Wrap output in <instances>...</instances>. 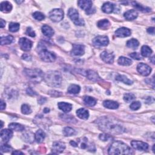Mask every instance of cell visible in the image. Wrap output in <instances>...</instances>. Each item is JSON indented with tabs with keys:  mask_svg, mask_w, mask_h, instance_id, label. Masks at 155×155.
Masks as SVG:
<instances>
[{
	"mask_svg": "<svg viewBox=\"0 0 155 155\" xmlns=\"http://www.w3.org/2000/svg\"><path fill=\"white\" fill-rule=\"evenodd\" d=\"M109 154H132L133 151L127 144L121 141H115L109 148Z\"/></svg>",
	"mask_w": 155,
	"mask_h": 155,
	"instance_id": "1",
	"label": "cell"
},
{
	"mask_svg": "<svg viewBox=\"0 0 155 155\" xmlns=\"http://www.w3.org/2000/svg\"><path fill=\"white\" fill-rule=\"evenodd\" d=\"M46 83L50 86L58 87L62 82L61 74L56 71H51L48 72L45 76Z\"/></svg>",
	"mask_w": 155,
	"mask_h": 155,
	"instance_id": "2",
	"label": "cell"
},
{
	"mask_svg": "<svg viewBox=\"0 0 155 155\" xmlns=\"http://www.w3.org/2000/svg\"><path fill=\"white\" fill-rule=\"evenodd\" d=\"M24 72L26 77L33 83H38L44 78V74L40 69H25Z\"/></svg>",
	"mask_w": 155,
	"mask_h": 155,
	"instance_id": "3",
	"label": "cell"
},
{
	"mask_svg": "<svg viewBox=\"0 0 155 155\" xmlns=\"http://www.w3.org/2000/svg\"><path fill=\"white\" fill-rule=\"evenodd\" d=\"M103 124L101 129L105 132H108L114 134H119L124 132V129L122 126L117 124H114L109 121H102Z\"/></svg>",
	"mask_w": 155,
	"mask_h": 155,
	"instance_id": "4",
	"label": "cell"
},
{
	"mask_svg": "<svg viewBox=\"0 0 155 155\" xmlns=\"http://www.w3.org/2000/svg\"><path fill=\"white\" fill-rule=\"evenodd\" d=\"M38 47L40 49L39 55L42 61L47 62H52L55 61L56 55L54 53L48 51L43 47V45H42V47L38 46Z\"/></svg>",
	"mask_w": 155,
	"mask_h": 155,
	"instance_id": "5",
	"label": "cell"
},
{
	"mask_svg": "<svg viewBox=\"0 0 155 155\" xmlns=\"http://www.w3.org/2000/svg\"><path fill=\"white\" fill-rule=\"evenodd\" d=\"M68 15L70 18L73 21L74 24L82 26L84 25V21L83 19L79 18V13L77 10L73 8H70L68 11Z\"/></svg>",
	"mask_w": 155,
	"mask_h": 155,
	"instance_id": "6",
	"label": "cell"
},
{
	"mask_svg": "<svg viewBox=\"0 0 155 155\" xmlns=\"http://www.w3.org/2000/svg\"><path fill=\"white\" fill-rule=\"evenodd\" d=\"M49 18L53 22H60L64 18V12L60 9H53L49 13Z\"/></svg>",
	"mask_w": 155,
	"mask_h": 155,
	"instance_id": "7",
	"label": "cell"
},
{
	"mask_svg": "<svg viewBox=\"0 0 155 155\" xmlns=\"http://www.w3.org/2000/svg\"><path fill=\"white\" fill-rule=\"evenodd\" d=\"M109 42L108 37L107 36H98L93 40V43L95 46L103 47L107 46Z\"/></svg>",
	"mask_w": 155,
	"mask_h": 155,
	"instance_id": "8",
	"label": "cell"
},
{
	"mask_svg": "<svg viewBox=\"0 0 155 155\" xmlns=\"http://www.w3.org/2000/svg\"><path fill=\"white\" fill-rule=\"evenodd\" d=\"M137 70L139 73L145 76L149 75L152 72V68L150 67L144 63L139 64L137 66Z\"/></svg>",
	"mask_w": 155,
	"mask_h": 155,
	"instance_id": "9",
	"label": "cell"
},
{
	"mask_svg": "<svg viewBox=\"0 0 155 155\" xmlns=\"http://www.w3.org/2000/svg\"><path fill=\"white\" fill-rule=\"evenodd\" d=\"M21 49L24 51H29L32 47V42L26 38H21L19 40Z\"/></svg>",
	"mask_w": 155,
	"mask_h": 155,
	"instance_id": "10",
	"label": "cell"
},
{
	"mask_svg": "<svg viewBox=\"0 0 155 155\" xmlns=\"http://www.w3.org/2000/svg\"><path fill=\"white\" fill-rule=\"evenodd\" d=\"M131 145L133 148L136 150H138L145 151L148 148V144L142 141H132L131 142Z\"/></svg>",
	"mask_w": 155,
	"mask_h": 155,
	"instance_id": "11",
	"label": "cell"
},
{
	"mask_svg": "<svg viewBox=\"0 0 155 155\" xmlns=\"http://www.w3.org/2000/svg\"><path fill=\"white\" fill-rule=\"evenodd\" d=\"M74 56H82L84 54V46L81 44H74L71 52Z\"/></svg>",
	"mask_w": 155,
	"mask_h": 155,
	"instance_id": "12",
	"label": "cell"
},
{
	"mask_svg": "<svg viewBox=\"0 0 155 155\" xmlns=\"http://www.w3.org/2000/svg\"><path fill=\"white\" fill-rule=\"evenodd\" d=\"M101 58L105 62L108 64H111L114 61V55L113 53H109L107 51L101 53Z\"/></svg>",
	"mask_w": 155,
	"mask_h": 155,
	"instance_id": "13",
	"label": "cell"
},
{
	"mask_svg": "<svg viewBox=\"0 0 155 155\" xmlns=\"http://www.w3.org/2000/svg\"><path fill=\"white\" fill-rule=\"evenodd\" d=\"M115 35L117 37L124 38L131 35V31L130 29L126 28H121L115 31Z\"/></svg>",
	"mask_w": 155,
	"mask_h": 155,
	"instance_id": "14",
	"label": "cell"
},
{
	"mask_svg": "<svg viewBox=\"0 0 155 155\" xmlns=\"http://www.w3.org/2000/svg\"><path fill=\"white\" fill-rule=\"evenodd\" d=\"M65 144L61 142H55L53 144L52 151L54 153H60L64 151L65 149Z\"/></svg>",
	"mask_w": 155,
	"mask_h": 155,
	"instance_id": "15",
	"label": "cell"
},
{
	"mask_svg": "<svg viewBox=\"0 0 155 155\" xmlns=\"http://www.w3.org/2000/svg\"><path fill=\"white\" fill-rule=\"evenodd\" d=\"M78 4L80 7L85 11H87L92 8V2L90 0H81L78 2Z\"/></svg>",
	"mask_w": 155,
	"mask_h": 155,
	"instance_id": "16",
	"label": "cell"
},
{
	"mask_svg": "<svg viewBox=\"0 0 155 155\" xmlns=\"http://www.w3.org/2000/svg\"><path fill=\"white\" fill-rule=\"evenodd\" d=\"M13 136V132L12 130L4 129L1 132V138L4 142H8Z\"/></svg>",
	"mask_w": 155,
	"mask_h": 155,
	"instance_id": "17",
	"label": "cell"
},
{
	"mask_svg": "<svg viewBox=\"0 0 155 155\" xmlns=\"http://www.w3.org/2000/svg\"><path fill=\"white\" fill-rule=\"evenodd\" d=\"M41 30L42 32L48 38H50V37L54 35V31H53L52 28L47 25H44L42 26Z\"/></svg>",
	"mask_w": 155,
	"mask_h": 155,
	"instance_id": "18",
	"label": "cell"
},
{
	"mask_svg": "<svg viewBox=\"0 0 155 155\" xmlns=\"http://www.w3.org/2000/svg\"><path fill=\"white\" fill-rule=\"evenodd\" d=\"M58 105L59 109L62 110L64 112H65V113H67V112L70 111L72 109V105L69 103L61 102L58 104Z\"/></svg>",
	"mask_w": 155,
	"mask_h": 155,
	"instance_id": "19",
	"label": "cell"
},
{
	"mask_svg": "<svg viewBox=\"0 0 155 155\" xmlns=\"http://www.w3.org/2000/svg\"><path fill=\"white\" fill-rule=\"evenodd\" d=\"M101 9H102V10L104 13H111V12H113V11L114 10L115 6L114 4L108 2L104 3Z\"/></svg>",
	"mask_w": 155,
	"mask_h": 155,
	"instance_id": "20",
	"label": "cell"
},
{
	"mask_svg": "<svg viewBox=\"0 0 155 155\" xmlns=\"http://www.w3.org/2000/svg\"><path fill=\"white\" fill-rule=\"evenodd\" d=\"M138 12L135 10H130L129 11L126 12L124 16L126 19L127 20H133L137 18Z\"/></svg>",
	"mask_w": 155,
	"mask_h": 155,
	"instance_id": "21",
	"label": "cell"
},
{
	"mask_svg": "<svg viewBox=\"0 0 155 155\" xmlns=\"http://www.w3.org/2000/svg\"><path fill=\"white\" fill-rule=\"evenodd\" d=\"M104 106L105 107L109 109H116L118 108L119 104L113 101H110V100H107L105 101L103 103Z\"/></svg>",
	"mask_w": 155,
	"mask_h": 155,
	"instance_id": "22",
	"label": "cell"
},
{
	"mask_svg": "<svg viewBox=\"0 0 155 155\" xmlns=\"http://www.w3.org/2000/svg\"><path fill=\"white\" fill-rule=\"evenodd\" d=\"M87 77L88 79L94 82H97L100 79L98 74L93 70H89L87 72Z\"/></svg>",
	"mask_w": 155,
	"mask_h": 155,
	"instance_id": "23",
	"label": "cell"
},
{
	"mask_svg": "<svg viewBox=\"0 0 155 155\" xmlns=\"http://www.w3.org/2000/svg\"><path fill=\"white\" fill-rule=\"evenodd\" d=\"M76 114L79 118L85 120L87 119L89 116V111L85 109H79L76 111Z\"/></svg>",
	"mask_w": 155,
	"mask_h": 155,
	"instance_id": "24",
	"label": "cell"
},
{
	"mask_svg": "<svg viewBox=\"0 0 155 155\" xmlns=\"http://www.w3.org/2000/svg\"><path fill=\"white\" fill-rule=\"evenodd\" d=\"M12 9V6L8 1H4L1 4V11L3 12L8 13L11 11Z\"/></svg>",
	"mask_w": 155,
	"mask_h": 155,
	"instance_id": "25",
	"label": "cell"
},
{
	"mask_svg": "<svg viewBox=\"0 0 155 155\" xmlns=\"http://www.w3.org/2000/svg\"><path fill=\"white\" fill-rule=\"evenodd\" d=\"M45 137H46L45 133L41 130H39L37 131L35 135V140L37 142H38V143H41L42 141H43Z\"/></svg>",
	"mask_w": 155,
	"mask_h": 155,
	"instance_id": "26",
	"label": "cell"
},
{
	"mask_svg": "<svg viewBox=\"0 0 155 155\" xmlns=\"http://www.w3.org/2000/svg\"><path fill=\"white\" fill-rule=\"evenodd\" d=\"M9 127L10 130L16 132H21L25 129L24 126L19 124H18V123H11V124H9Z\"/></svg>",
	"mask_w": 155,
	"mask_h": 155,
	"instance_id": "27",
	"label": "cell"
},
{
	"mask_svg": "<svg viewBox=\"0 0 155 155\" xmlns=\"http://www.w3.org/2000/svg\"><path fill=\"white\" fill-rule=\"evenodd\" d=\"M117 62L119 65L122 66H130L132 64V61L129 58H127L124 56H121L118 59V61H117Z\"/></svg>",
	"mask_w": 155,
	"mask_h": 155,
	"instance_id": "28",
	"label": "cell"
},
{
	"mask_svg": "<svg viewBox=\"0 0 155 155\" xmlns=\"http://www.w3.org/2000/svg\"><path fill=\"white\" fill-rule=\"evenodd\" d=\"M84 103L87 106L93 107L97 104V100L92 97H85L84 98Z\"/></svg>",
	"mask_w": 155,
	"mask_h": 155,
	"instance_id": "29",
	"label": "cell"
},
{
	"mask_svg": "<svg viewBox=\"0 0 155 155\" xmlns=\"http://www.w3.org/2000/svg\"><path fill=\"white\" fill-rule=\"evenodd\" d=\"M23 137L24 141L28 143L33 142V141H34V139H35V135L33 133H32L30 132H26L24 133Z\"/></svg>",
	"mask_w": 155,
	"mask_h": 155,
	"instance_id": "30",
	"label": "cell"
},
{
	"mask_svg": "<svg viewBox=\"0 0 155 155\" xmlns=\"http://www.w3.org/2000/svg\"><path fill=\"white\" fill-rule=\"evenodd\" d=\"M81 88L78 85L72 84L68 87L67 92L70 94H77L80 92Z\"/></svg>",
	"mask_w": 155,
	"mask_h": 155,
	"instance_id": "31",
	"label": "cell"
},
{
	"mask_svg": "<svg viewBox=\"0 0 155 155\" xmlns=\"http://www.w3.org/2000/svg\"><path fill=\"white\" fill-rule=\"evenodd\" d=\"M140 45V42L136 39H131L127 42V46L133 49H136Z\"/></svg>",
	"mask_w": 155,
	"mask_h": 155,
	"instance_id": "32",
	"label": "cell"
},
{
	"mask_svg": "<svg viewBox=\"0 0 155 155\" xmlns=\"http://www.w3.org/2000/svg\"><path fill=\"white\" fill-rule=\"evenodd\" d=\"M152 50L148 46H144L142 47L141 55L144 57H148L152 55Z\"/></svg>",
	"mask_w": 155,
	"mask_h": 155,
	"instance_id": "33",
	"label": "cell"
},
{
	"mask_svg": "<svg viewBox=\"0 0 155 155\" xmlns=\"http://www.w3.org/2000/svg\"><path fill=\"white\" fill-rule=\"evenodd\" d=\"M13 41V37L12 36H3L1 38V45H7L11 44Z\"/></svg>",
	"mask_w": 155,
	"mask_h": 155,
	"instance_id": "34",
	"label": "cell"
},
{
	"mask_svg": "<svg viewBox=\"0 0 155 155\" xmlns=\"http://www.w3.org/2000/svg\"><path fill=\"white\" fill-rule=\"evenodd\" d=\"M116 81H121L122 83H124V84H126L127 85H131L132 84L133 82L130 80L129 78H127L124 75H118L116 77Z\"/></svg>",
	"mask_w": 155,
	"mask_h": 155,
	"instance_id": "35",
	"label": "cell"
},
{
	"mask_svg": "<svg viewBox=\"0 0 155 155\" xmlns=\"http://www.w3.org/2000/svg\"><path fill=\"white\" fill-rule=\"evenodd\" d=\"M110 23L107 19H103L98 23V28L102 29H107L110 26Z\"/></svg>",
	"mask_w": 155,
	"mask_h": 155,
	"instance_id": "36",
	"label": "cell"
},
{
	"mask_svg": "<svg viewBox=\"0 0 155 155\" xmlns=\"http://www.w3.org/2000/svg\"><path fill=\"white\" fill-rule=\"evenodd\" d=\"M63 133L66 136H71L75 135L76 132L71 127H66L63 130Z\"/></svg>",
	"mask_w": 155,
	"mask_h": 155,
	"instance_id": "37",
	"label": "cell"
},
{
	"mask_svg": "<svg viewBox=\"0 0 155 155\" xmlns=\"http://www.w3.org/2000/svg\"><path fill=\"white\" fill-rule=\"evenodd\" d=\"M133 6H135L137 9L140 10H141V11L144 12H148L150 11V10H151L150 9L148 8V7H144V6H141V5L139 4H138L137 3H135V2L133 3Z\"/></svg>",
	"mask_w": 155,
	"mask_h": 155,
	"instance_id": "38",
	"label": "cell"
},
{
	"mask_svg": "<svg viewBox=\"0 0 155 155\" xmlns=\"http://www.w3.org/2000/svg\"><path fill=\"white\" fill-rule=\"evenodd\" d=\"M9 30L11 32H16L19 29V24L16 23H11L9 24Z\"/></svg>",
	"mask_w": 155,
	"mask_h": 155,
	"instance_id": "39",
	"label": "cell"
},
{
	"mask_svg": "<svg viewBox=\"0 0 155 155\" xmlns=\"http://www.w3.org/2000/svg\"><path fill=\"white\" fill-rule=\"evenodd\" d=\"M21 111L24 115H28L32 112L31 108L28 104H23L21 107Z\"/></svg>",
	"mask_w": 155,
	"mask_h": 155,
	"instance_id": "40",
	"label": "cell"
},
{
	"mask_svg": "<svg viewBox=\"0 0 155 155\" xmlns=\"http://www.w3.org/2000/svg\"><path fill=\"white\" fill-rule=\"evenodd\" d=\"M135 99V96L132 93H126L124 96V100L127 103H129Z\"/></svg>",
	"mask_w": 155,
	"mask_h": 155,
	"instance_id": "41",
	"label": "cell"
},
{
	"mask_svg": "<svg viewBox=\"0 0 155 155\" xmlns=\"http://www.w3.org/2000/svg\"><path fill=\"white\" fill-rule=\"evenodd\" d=\"M33 17L38 21H42L45 18V16L40 12H36L33 14Z\"/></svg>",
	"mask_w": 155,
	"mask_h": 155,
	"instance_id": "42",
	"label": "cell"
},
{
	"mask_svg": "<svg viewBox=\"0 0 155 155\" xmlns=\"http://www.w3.org/2000/svg\"><path fill=\"white\" fill-rule=\"evenodd\" d=\"M141 103L139 102V101H135V102H133L130 105V109L132 110H137L141 107Z\"/></svg>",
	"mask_w": 155,
	"mask_h": 155,
	"instance_id": "43",
	"label": "cell"
},
{
	"mask_svg": "<svg viewBox=\"0 0 155 155\" xmlns=\"http://www.w3.org/2000/svg\"><path fill=\"white\" fill-rule=\"evenodd\" d=\"M99 139L101 140H102L103 141H107L111 140L112 138L110 135L104 133V134H101L99 135Z\"/></svg>",
	"mask_w": 155,
	"mask_h": 155,
	"instance_id": "44",
	"label": "cell"
},
{
	"mask_svg": "<svg viewBox=\"0 0 155 155\" xmlns=\"http://www.w3.org/2000/svg\"><path fill=\"white\" fill-rule=\"evenodd\" d=\"M12 147L7 144H3L1 146V151L2 152H9L12 150Z\"/></svg>",
	"mask_w": 155,
	"mask_h": 155,
	"instance_id": "45",
	"label": "cell"
},
{
	"mask_svg": "<svg viewBox=\"0 0 155 155\" xmlns=\"http://www.w3.org/2000/svg\"><path fill=\"white\" fill-rule=\"evenodd\" d=\"M129 56L131 58H132L133 59H135V60H142V57H141V55L140 54V53H136V52H134V53H131V54L129 55Z\"/></svg>",
	"mask_w": 155,
	"mask_h": 155,
	"instance_id": "46",
	"label": "cell"
},
{
	"mask_svg": "<svg viewBox=\"0 0 155 155\" xmlns=\"http://www.w3.org/2000/svg\"><path fill=\"white\" fill-rule=\"evenodd\" d=\"M26 34L28 36L31 37H35V32L33 30V29L31 28H28L26 30Z\"/></svg>",
	"mask_w": 155,
	"mask_h": 155,
	"instance_id": "47",
	"label": "cell"
},
{
	"mask_svg": "<svg viewBox=\"0 0 155 155\" xmlns=\"http://www.w3.org/2000/svg\"><path fill=\"white\" fill-rule=\"evenodd\" d=\"M22 58L23 59V60H27V61H29V60H31V56L28 54H24L22 56Z\"/></svg>",
	"mask_w": 155,
	"mask_h": 155,
	"instance_id": "48",
	"label": "cell"
},
{
	"mask_svg": "<svg viewBox=\"0 0 155 155\" xmlns=\"http://www.w3.org/2000/svg\"><path fill=\"white\" fill-rule=\"evenodd\" d=\"M147 32L148 34H150L152 35H154V28H150L147 29Z\"/></svg>",
	"mask_w": 155,
	"mask_h": 155,
	"instance_id": "49",
	"label": "cell"
},
{
	"mask_svg": "<svg viewBox=\"0 0 155 155\" xmlns=\"http://www.w3.org/2000/svg\"><path fill=\"white\" fill-rule=\"evenodd\" d=\"M27 93H28V94H29V95H36L35 92H34V91L32 90L31 89H28V90H27Z\"/></svg>",
	"mask_w": 155,
	"mask_h": 155,
	"instance_id": "50",
	"label": "cell"
},
{
	"mask_svg": "<svg viewBox=\"0 0 155 155\" xmlns=\"http://www.w3.org/2000/svg\"><path fill=\"white\" fill-rule=\"evenodd\" d=\"M0 108H1V110L5 109V108H6V103H5L3 100L1 101V107H0Z\"/></svg>",
	"mask_w": 155,
	"mask_h": 155,
	"instance_id": "51",
	"label": "cell"
},
{
	"mask_svg": "<svg viewBox=\"0 0 155 155\" xmlns=\"http://www.w3.org/2000/svg\"><path fill=\"white\" fill-rule=\"evenodd\" d=\"M95 12V9H90V10H87V11H86V13H87V14H89V15H90V14H93V13H94Z\"/></svg>",
	"mask_w": 155,
	"mask_h": 155,
	"instance_id": "52",
	"label": "cell"
},
{
	"mask_svg": "<svg viewBox=\"0 0 155 155\" xmlns=\"http://www.w3.org/2000/svg\"><path fill=\"white\" fill-rule=\"evenodd\" d=\"M0 21H1V24H0V27H1V28H3L5 26V24H6V22L3 19H1V20H0Z\"/></svg>",
	"mask_w": 155,
	"mask_h": 155,
	"instance_id": "53",
	"label": "cell"
},
{
	"mask_svg": "<svg viewBox=\"0 0 155 155\" xmlns=\"http://www.w3.org/2000/svg\"><path fill=\"white\" fill-rule=\"evenodd\" d=\"M70 144H71V145H72V146H73V147H77V146H78V144H77L76 142H74V141H70Z\"/></svg>",
	"mask_w": 155,
	"mask_h": 155,
	"instance_id": "54",
	"label": "cell"
},
{
	"mask_svg": "<svg viewBox=\"0 0 155 155\" xmlns=\"http://www.w3.org/2000/svg\"><path fill=\"white\" fill-rule=\"evenodd\" d=\"M12 154H24L23 153H22L21 152H19V151H15Z\"/></svg>",
	"mask_w": 155,
	"mask_h": 155,
	"instance_id": "55",
	"label": "cell"
},
{
	"mask_svg": "<svg viewBox=\"0 0 155 155\" xmlns=\"http://www.w3.org/2000/svg\"><path fill=\"white\" fill-rule=\"evenodd\" d=\"M150 61L154 64V56H153L152 58H150Z\"/></svg>",
	"mask_w": 155,
	"mask_h": 155,
	"instance_id": "56",
	"label": "cell"
},
{
	"mask_svg": "<svg viewBox=\"0 0 155 155\" xmlns=\"http://www.w3.org/2000/svg\"><path fill=\"white\" fill-rule=\"evenodd\" d=\"M49 109H44V113H48V112H49Z\"/></svg>",
	"mask_w": 155,
	"mask_h": 155,
	"instance_id": "57",
	"label": "cell"
},
{
	"mask_svg": "<svg viewBox=\"0 0 155 155\" xmlns=\"http://www.w3.org/2000/svg\"><path fill=\"white\" fill-rule=\"evenodd\" d=\"M1 128H2V127H3V121H1Z\"/></svg>",
	"mask_w": 155,
	"mask_h": 155,
	"instance_id": "58",
	"label": "cell"
}]
</instances>
